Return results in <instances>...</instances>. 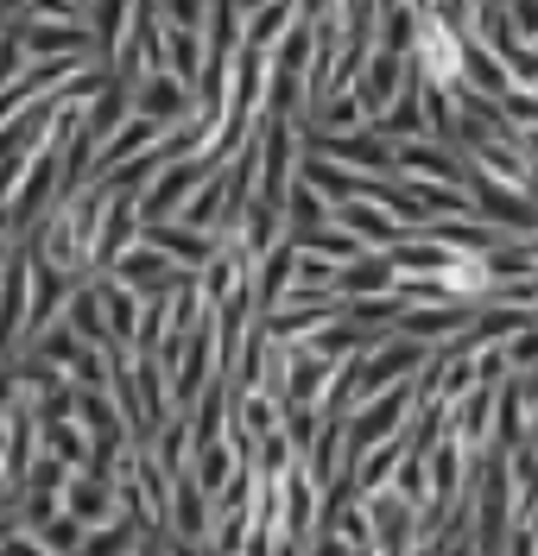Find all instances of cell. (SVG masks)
Here are the masks:
<instances>
[{
    "mask_svg": "<svg viewBox=\"0 0 538 556\" xmlns=\"http://www.w3.org/2000/svg\"><path fill=\"white\" fill-rule=\"evenodd\" d=\"M71 506H76V519H96L108 500H102V486H96V481H76V500H71Z\"/></svg>",
    "mask_w": 538,
    "mask_h": 556,
    "instance_id": "8992f818",
    "label": "cell"
},
{
    "mask_svg": "<svg viewBox=\"0 0 538 556\" xmlns=\"http://www.w3.org/2000/svg\"><path fill=\"white\" fill-rule=\"evenodd\" d=\"M178 525L197 538L203 531V500H197V486H178Z\"/></svg>",
    "mask_w": 538,
    "mask_h": 556,
    "instance_id": "5b68a950",
    "label": "cell"
},
{
    "mask_svg": "<svg viewBox=\"0 0 538 556\" xmlns=\"http://www.w3.org/2000/svg\"><path fill=\"white\" fill-rule=\"evenodd\" d=\"M127 235H134V208L114 203V222H102V235H96V260H114V253H127Z\"/></svg>",
    "mask_w": 538,
    "mask_h": 556,
    "instance_id": "7a4b0ae2",
    "label": "cell"
},
{
    "mask_svg": "<svg viewBox=\"0 0 538 556\" xmlns=\"http://www.w3.org/2000/svg\"><path fill=\"white\" fill-rule=\"evenodd\" d=\"M172 20H197V0H172Z\"/></svg>",
    "mask_w": 538,
    "mask_h": 556,
    "instance_id": "52a82bcc",
    "label": "cell"
},
{
    "mask_svg": "<svg viewBox=\"0 0 538 556\" xmlns=\"http://www.w3.org/2000/svg\"><path fill=\"white\" fill-rule=\"evenodd\" d=\"M197 177H203V165H184V172H172V177H165V190H152V203H146V208H152V215H159V208H172V203H178V190H190Z\"/></svg>",
    "mask_w": 538,
    "mask_h": 556,
    "instance_id": "277c9868",
    "label": "cell"
},
{
    "mask_svg": "<svg viewBox=\"0 0 538 556\" xmlns=\"http://www.w3.org/2000/svg\"><path fill=\"white\" fill-rule=\"evenodd\" d=\"M140 114H146V121H152V114H159V121H165V114H178V83H172V76H146Z\"/></svg>",
    "mask_w": 538,
    "mask_h": 556,
    "instance_id": "3957f363",
    "label": "cell"
},
{
    "mask_svg": "<svg viewBox=\"0 0 538 556\" xmlns=\"http://www.w3.org/2000/svg\"><path fill=\"white\" fill-rule=\"evenodd\" d=\"M437 291L443 298H488L495 291V266L481 247H450L443 253V273H437Z\"/></svg>",
    "mask_w": 538,
    "mask_h": 556,
    "instance_id": "6da1fadb",
    "label": "cell"
}]
</instances>
